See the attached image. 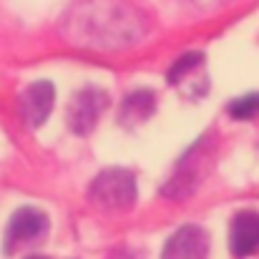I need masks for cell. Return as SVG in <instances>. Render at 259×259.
I'll return each mask as SVG.
<instances>
[{
	"mask_svg": "<svg viewBox=\"0 0 259 259\" xmlns=\"http://www.w3.org/2000/svg\"><path fill=\"white\" fill-rule=\"evenodd\" d=\"M204 66V56L201 53H186V56H181L176 63L171 66V71H169V83H184L186 81V76L189 73H194V71H199Z\"/></svg>",
	"mask_w": 259,
	"mask_h": 259,
	"instance_id": "10",
	"label": "cell"
},
{
	"mask_svg": "<svg viewBox=\"0 0 259 259\" xmlns=\"http://www.w3.org/2000/svg\"><path fill=\"white\" fill-rule=\"evenodd\" d=\"M229 247L234 257H252L259 252V211L244 209L232 219Z\"/></svg>",
	"mask_w": 259,
	"mask_h": 259,
	"instance_id": "8",
	"label": "cell"
},
{
	"mask_svg": "<svg viewBox=\"0 0 259 259\" xmlns=\"http://www.w3.org/2000/svg\"><path fill=\"white\" fill-rule=\"evenodd\" d=\"M28 259H46V257H28Z\"/></svg>",
	"mask_w": 259,
	"mask_h": 259,
	"instance_id": "13",
	"label": "cell"
},
{
	"mask_svg": "<svg viewBox=\"0 0 259 259\" xmlns=\"http://www.w3.org/2000/svg\"><path fill=\"white\" fill-rule=\"evenodd\" d=\"M209 257V234L196 224H184L164 244L161 259H206Z\"/></svg>",
	"mask_w": 259,
	"mask_h": 259,
	"instance_id": "6",
	"label": "cell"
},
{
	"mask_svg": "<svg viewBox=\"0 0 259 259\" xmlns=\"http://www.w3.org/2000/svg\"><path fill=\"white\" fill-rule=\"evenodd\" d=\"M48 237V217L46 211L35 209V206H20L8 227H5V237H3V249L5 254H13L23 247H33L38 242H43Z\"/></svg>",
	"mask_w": 259,
	"mask_h": 259,
	"instance_id": "4",
	"label": "cell"
},
{
	"mask_svg": "<svg viewBox=\"0 0 259 259\" xmlns=\"http://www.w3.org/2000/svg\"><path fill=\"white\" fill-rule=\"evenodd\" d=\"M209 164H211V146L206 144V139H201L179 161L174 176L169 179V184L164 186V194H169L174 199H184V196L194 194L199 189L201 179L209 174Z\"/></svg>",
	"mask_w": 259,
	"mask_h": 259,
	"instance_id": "3",
	"label": "cell"
},
{
	"mask_svg": "<svg viewBox=\"0 0 259 259\" xmlns=\"http://www.w3.org/2000/svg\"><path fill=\"white\" fill-rule=\"evenodd\" d=\"M63 35L93 51H121L139 43L149 23L128 0H76L61 20Z\"/></svg>",
	"mask_w": 259,
	"mask_h": 259,
	"instance_id": "1",
	"label": "cell"
},
{
	"mask_svg": "<svg viewBox=\"0 0 259 259\" xmlns=\"http://www.w3.org/2000/svg\"><path fill=\"white\" fill-rule=\"evenodd\" d=\"M227 111H229L232 118H239V121L254 118V116H259V93H249V96L234 98Z\"/></svg>",
	"mask_w": 259,
	"mask_h": 259,
	"instance_id": "11",
	"label": "cell"
},
{
	"mask_svg": "<svg viewBox=\"0 0 259 259\" xmlns=\"http://www.w3.org/2000/svg\"><path fill=\"white\" fill-rule=\"evenodd\" d=\"M108 106V93L98 86H86L81 88L71 103H68V111H66V121H68V128L76 134V136H86L96 128L103 108Z\"/></svg>",
	"mask_w": 259,
	"mask_h": 259,
	"instance_id": "5",
	"label": "cell"
},
{
	"mask_svg": "<svg viewBox=\"0 0 259 259\" xmlns=\"http://www.w3.org/2000/svg\"><path fill=\"white\" fill-rule=\"evenodd\" d=\"M88 199L101 209H131L136 204V179L126 169H106L91 181Z\"/></svg>",
	"mask_w": 259,
	"mask_h": 259,
	"instance_id": "2",
	"label": "cell"
},
{
	"mask_svg": "<svg viewBox=\"0 0 259 259\" xmlns=\"http://www.w3.org/2000/svg\"><path fill=\"white\" fill-rule=\"evenodd\" d=\"M156 111V98L151 91H134L123 98L121 111H118V123L121 126H139Z\"/></svg>",
	"mask_w": 259,
	"mask_h": 259,
	"instance_id": "9",
	"label": "cell"
},
{
	"mask_svg": "<svg viewBox=\"0 0 259 259\" xmlns=\"http://www.w3.org/2000/svg\"><path fill=\"white\" fill-rule=\"evenodd\" d=\"M53 103H56V88H53L51 81L30 83L18 98L20 116H23V121L30 128H38V126H43L48 121V116L53 111Z\"/></svg>",
	"mask_w": 259,
	"mask_h": 259,
	"instance_id": "7",
	"label": "cell"
},
{
	"mask_svg": "<svg viewBox=\"0 0 259 259\" xmlns=\"http://www.w3.org/2000/svg\"><path fill=\"white\" fill-rule=\"evenodd\" d=\"M113 259H131L126 252H118V254H113Z\"/></svg>",
	"mask_w": 259,
	"mask_h": 259,
	"instance_id": "12",
	"label": "cell"
}]
</instances>
